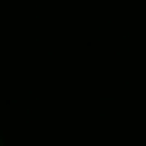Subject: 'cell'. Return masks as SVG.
Listing matches in <instances>:
<instances>
[]
</instances>
